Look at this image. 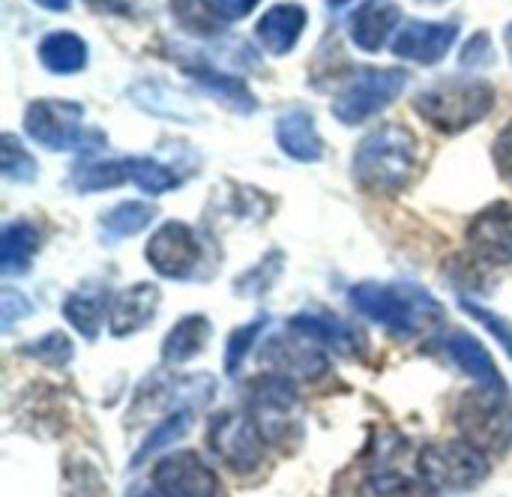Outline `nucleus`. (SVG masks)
I'll list each match as a JSON object with an SVG mask.
<instances>
[{
    "mask_svg": "<svg viewBox=\"0 0 512 497\" xmlns=\"http://www.w3.org/2000/svg\"><path fill=\"white\" fill-rule=\"evenodd\" d=\"M348 300L360 315L387 327L396 339H420L444 318L441 303L426 288L408 282H360L351 288Z\"/></svg>",
    "mask_w": 512,
    "mask_h": 497,
    "instance_id": "f257e3e1",
    "label": "nucleus"
},
{
    "mask_svg": "<svg viewBox=\"0 0 512 497\" xmlns=\"http://www.w3.org/2000/svg\"><path fill=\"white\" fill-rule=\"evenodd\" d=\"M417 168V138L402 123H384L372 129L354 150V177L366 192L396 195Z\"/></svg>",
    "mask_w": 512,
    "mask_h": 497,
    "instance_id": "f03ea898",
    "label": "nucleus"
},
{
    "mask_svg": "<svg viewBox=\"0 0 512 497\" xmlns=\"http://www.w3.org/2000/svg\"><path fill=\"white\" fill-rule=\"evenodd\" d=\"M495 105V87L480 78H447L417 93V114L441 132H465Z\"/></svg>",
    "mask_w": 512,
    "mask_h": 497,
    "instance_id": "7ed1b4c3",
    "label": "nucleus"
},
{
    "mask_svg": "<svg viewBox=\"0 0 512 497\" xmlns=\"http://www.w3.org/2000/svg\"><path fill=\"white\" fill-rule=\"evenodd\" d=\"M84 108L66 99H36L24 111V132L45 150L54 153H96L102 150L105 132L84 126Z\"/></svg>",
    "mask_w": 512,
    "mask_h": 497,
    "instance_id": "20e7f679",
    "label": "nucleus"
},
{
    "mask_svg": "<svg viewBox=\"0 0 512 497\" xmlns=\"http://www.w3.org/2000/svg\"><path fill=\"white\" fill-rule=\"evenodd\" d=\"M456 426L462 432V441L477 447L480 453H507L512 447V402L507 393L492 390H474L459 399L456 408Z\"/></svg>",
    "mask_w": 512,
    "mask_h": 497,
    "instance_id": "39448f33",
    "label": "nucleus"
},
{
    "mask_svg": "<svg viewBox=\"0 0 512 497\" xmlns=\"http://www.w3.org/2000/svg\"><path fill=\"white\" fill-rule=\"evenodd\" d=\"M408 84V72L396 66H363L333 99V114L345 126H357L399 99Z\"/></svg>",
    "mask_w": 512,
    "mask_h": 497,
    "instance_id": "423d86ee",
    "label": "nucleus"
},
{
    "mask_svg": "<svg viewBox=\"0 0 512 497\" xmlns=\"http://www.w3.org/2000/svg\"><path fill=\"white\" fill-rule=\"evenodd\" d=\"M417 471L432 489L468 492L489 477V459L468 441H441L417 456Z\"/></svg>",
    "mask_w": 512,
    "mask_h": 497,
    "instance_id": "0eeeda50",
    "label": "nucleus"
},
{
    "mask_svg": "<svg viewBox=\"0 0 512 497\" xmlns=\"http://www.w3.org/2000/svg\"><path fill=\"white\" fill-rule=\"evenodd\" d=\"M249 414L261 426L264 438L279 447H291V438L300 435V396L294 384L282 375L258 378L249 387Z\"/></svg>",
    "mask_w": 512,
    "mask_h": 497,
    "instance_id": "6e6552de",
    "label": "nucleus"
},
{
    "mask_svg": "<svg viewBox=\"0 0 512 497\" xmlns=\"http://www.w3.org/2000/svg\"><path fill=\"white\" fill-rule=\"evenodd\" d=\"M210 447L213 453L234 471V474H252L264 465L267 438L255 417L246 411H225L210 423Z\"/></svg>",
    "mask_w": 512,
    "mask_h": 497,
    "instance_id": "1a4fd4ad",
    "label": "nucleus"
},
{
    "mask_svg": "<svg viewBox=\"0 0 512 497\" xmlns=\"http://www.w3.org/2000/svg\"><path fill=\"white\" fill-rule=\"evenodd\" d=\"M153 486L162 497H219L216 474L192 450H180L159 459L153 468Z\"/></svg>",
    "mask_w": 512,
    "mask_h": 497,
    "instance_id": "9d476101",
    "label": "nucleus"
},
{
    "mask_svg": "<svg viewBox=\"0 0 512 497\" xmlns=\"http://www.w3.org/2000/svg\"><path fill=\"white\" fill-rule=\"evenodd\" d=\"M198 258L201 246L186 222H165L147 243V264L165 279H189Z\"/></svg>",
    "mask_w": 512,
    "mask_h": 497,
    "instance_id": "9b49d317",
    "label": "nucleus"
},
{
    "mask_svg": "<svg viewBox=\"0 0 512 497\" xmlns=\"http://www.w3.org/2000/svg\"><path fill=\"white\" fill-rule=\"evenodd\" d=\"M261 360L288 381H318L327 372V357L312 348V339L303 333L273 336L264 345Z\"/></svg>",
    "mask_w": 512,
    "mask_h": 497,
    "instance_id": "f8f14e48",
    "label": "nucleus"
},
{
    "mask_svg": "<svg viewBox=\"0 0 512 497\" xmlns=\"http://www.w3.org/2000/svg\"><path fill=\"white\" fill-rule=\"evenodd\" d=\"M456 36V21H408L393 42V54L411 63H438L447 57Z\"/></svg>",
    "mask_w": 512,
    "mask_h": 497,
    "instance_id": "ddd939ff",
    "label": "nucleus"
},
{
    "mask_svg": "<svg viewBox=\"0 0 512 497\" xmlns=\"http://www.w3.org/2000/svg\"><path fill=\"white\" fill-rule=\"evenodd\" d=\"M468 246L489 264H512V204H492L468 225Z\"/></svg>",
    "mask_w": 512,
    "mask_h": 497,
    "instance_id": "4468645a",
    "label": "nucleus"
},
{
    "mask_svg": "<svg viewBox=\"0 0 512 497\" xmlns=\"http://www.w3.org/2000/svg\"><path fill=\"white\" fill-rule=\"evenodd\" d=\"M156 309H159V288L153 282H135L129 288H123L120 294H114L111 309H108L111 333L117 339L138 333L141 327H147L156 318Z\"/></svg>",
    "mask_w": 512,
    "mask_h": 497,
    "instance_id": "2eb2a0df",
    "label": "nucleus"
},
{
    "mask_svg": "<svg viewBox=\"0 0 512 497\" xmlns=\"http://www.w3.org/2000/svg\"><path fill=\"white\" fill-rule=\"evenodd\" d=\"M399 21H402V9L396 0H363L348 18V30L357 48L375 54L384 48V42L390 39Z\"/></svg>",
    "mask_w": 512,
    "mask_h": 497,
    "instance_id": "dca6fc26",
    "label": "nucleus"
},
{
    "mask_svg": "<svg viewBox=\"0 0 512 497\" xmlns=\"http://www.w3.org/2000/svg\"><path fill=\"white\" fill-rule=\"evenodd\" d=\"M441 348H444V354H447L465 375H471L483 390L507 393V384H504V378H501L495 360L489 357V351H486L471 333L456 330V333H450V336L441 342Z\"/></svg>",
    "mask_w": 512,
    "mask_h": 497,
    "instance_id": "f3484780",
    "label": "nucleus"
},
{
    "mask_svg": "<svg viewBox=\"0 0 512 497\" xmlns=\"http://www.w3.org/2000/svg\"><path fill=\"white\" fill-rule=\"evenodd\" d=\"M291 330H297L315 342H324L327 348L339 351L342 357H360L366 351L363 336L351 324H345L342 318L327 315V312H303V315L291 318Z\"/></svg>",
    "mask_w": 512,
    "mask_h": 497,
    "instance_id": "a211bd4d",
    "label": "nucleus"
},
{
    "mask_svg": "<svg viewBox=\"0 0 512 497\" xmlns=\"http://www.w3.org/2000/svg\"><path fill=\"white\" fill-rule=\"evenodd\" d=\"M303 30H306V9L297 6V3H276V6H270L261 15L258 27H255L261 45L270 54H288L300 42Z\"/></svg>",
    "mask_w": 512,
    "mask_h": 497,
    "instance_id": "6ab92c4d",
    "label": "nucleus"
},
{
    "mask_svg": "<svg viewBox=\"0 0 512 497\" xmlns=\"http://www.w3.org/2000/svg\"><path fill=\"white\" fill-rule=\"evenodd\" d=\"M276 141L282 153L297 162H318L324 156V144L315 126V117L306 108H291L276 123Z\"/></svg>",
    "mask_w": 512,
    "mask_h": 497,
    "instance_id": "aec40b11",
    "label": "nucleus"
},
{
    "mask_svg": "<svg viewBox=\"0 0 512 497\" xmlns=\"http://www.w3.org/2000/svg\"><path fill=\"white\" fill-rule=\"evenodd\" d=\"M186 72L198 81V87H204L213 99L225 102L228 108H234L240 114H252L258 108V102H255V96H252V90L246 87L243 78L219 72V69L204 66V63H189Z\"/></svg>",
    "mask_w": 512,
    "mask_h": 497,
    "instance_id": "412c9836",
    "label": "nucleus"
},
{
    "mask_svg": "<svg viewBox=\"0 0 512 497\" xmlns=\"http://www.w3.org/2000/svg\"><path fill=\"white\" fill-rule=\"evenodd\" d=\"M108 309H111V303H108V291L102 285H81L63 303L66 321L84 339H96L99 336V327H102V318H105Z\"/></svg>",
    "mask_w": 512,
    "mask_h": 497,
    "instance_id": "4be33fe9",
    "label": "nucleus"
},
{
    "mask_svg": "<svg viewBox=\"0 0 512 497\" xmlns=\"http://www.w3.org/2000/svg\"><path fill=\"white\" fill-rule=\"evenodd\" d=\"M36 252H39V231L30 222L18 219V222H9L3 228V237H0V270H3V276L27 273Z\"/></svg>",
    "mask_w": 512,
    "mask_h": 497,
    "instance_id": "5701e85b",
    "label": "nucleus"
},
{
    "mask_svg": "<svg viewBox=\"0 0 512 497\" xmlns=\"http://www.w3.org/2000/svg\"><path fill=\"white\" fill-rule=\"evenodd\" d=\"M39 60L54 75H72L87 66V42L78 33L57 30L42 36L39 42Z\"/></svg>",
    "mask_w": 512,
    "mask_h": 497,
    "instance_id": "b1692460",
    "label": "nucleus"
},
{
    "mask_svg": "<svg viewBox=\"0 0 512 497\" xmlns=\"http://www.w3.org/2000/svg\"><path fill=\"white\" fill-rule=\"evenodd\" d=\"M69 183L78 192H108L123 183H132L129 159H90L78 162L69 174Z\"/></svg>",
    "mask_w": 512,
    "mask_h": 497,
    "instance_id": "393cba45",
    "label": "nucleus"
},
{
    "mask_svg": "<svg viewBox=\"0 0 512 497\" xmlns=\"http://www.w3.org/2000/svg\"><path fill=\"white\" fill-rule=\"evenodd\" d=\"M207 339H210V321L204 315H186L165 336L162 357H165V363H186L204 351Z\"/></svg>",
    "mask_w": 512,
    "mask_h": 497,
    "instance_id": "a878e982",
    "label": "nucleus"
},
{
    "mask_svg": "<svg viewBox=\"0 0 512 497\" xmlns=\"http://www.w3.org/2000/svg\"><path fill=\"white\" fill-rule=\"evenodd\" d=\"M153 216H156V207H150L144 201H123L99 216V231H102L105 243H114V240L144 231L153 222Z\"/></svg>",
    "mask_w": 512,
    "mask_h": 497,
    "instance_id": "bb28decb",
    "label": "nucleus"
},
{
    "mask_svg": "<svg viewBox=\"0 0 512 497\" xmlns=\"http://www.w3.org/2000/svg\"><path fill=\"white\" fill-rule=\"evenodd\" d=\"M129 174H132V183L147 195L174 192L183 180L174 168H168L156 159H144V156H129Z\"/></svg>",
    "mask_w": 512,
    "mask_h": 497,
    "instance_id": "cd10ccee",
    "label": "nucleus"
},
{
    "mask_svg": "<svg viewBox=\"0 0 512 497\" xmlns=\"http://www.w3.org/2000/svg\"><path fill=\"white\" fill-rule=\"evenodd\" d=\"M189 426H192V414L189 411H171L150 435H147V441L141 444V450L135 453V459H132V465H141V462H147V459H153L156 453H165L174 441H180L186 432H189Z\"/></svg>",
    "mask_w": 512,
    "mask_h": 497,
    "instance_id": "c85d7f7f",
    "label": "nucleus"
},
{
    "mask_svg": "<svg viewBox=\"0 0 512 497\" xmlns=\"http://www.w3.org/2000/svg\"><path fill=\"white\" fill-rule=\"evenodd\" d=\"M171 15L192 36H216L222 30V15L210 6V0H171Z\"/></svg>",
    "mask_w": 512,
    "mask_h": 497,
    "instance_id": "c756f323",
    "label": "nucleus"
},
{
    "mask_svg": "<svg viewBox=\"0 0 512 497\" xmlns=\"http://www.w3.org/2000/svg\"><path fill=\"white\" fill-rule=\"evenodd\" d=\"M0 171L6 180H15V183H30L36 177V159L9 132L0 138Z\"/></svg>",
    "mask_w": 512,
    "mask_h": 497,
    "instance_id": "7c9ffc66",
    "label": "nucleus"
},
{
    "mask_svg": "<svg viewBox=\"0 0 512 497\" xmlns=\"http://www.w3.org/2000/svg\"><path fill=\"white\" fill-rule=\"evenodd\" d=\"M372 489L381 497H429V483L423 477H405L396 468H381L372 474Z\"/></svg>",
    "mask_w": 512,
    "mask_h": 497,
    "instance_id": "2f4dec72",
    "label": "nucleus"
},
{
    "mask_svg": "<svg viewBox=\"0 0 512 497\" xmlns=\"http://www.w3.org/2000/svg\"><path fill=\"white\" fill-rule=\"evenodd\" d=\"M24 354H27V357H36V360H42V363H48V366H66V363L72 360L75 348H72V342H69L63 333L51 330V333H45L42 339H36L33 345H27Z\"/></svg>",
    "mask_w": 512,
    "mask_h": 497,
    "instance_id": "473e14b6",
    "label": "nucleus"
},
{
    "mask_svg": "<svg viewBox=\"0 0 512 497\" xmlns=\"http://www.w3.org/2000/svg\"><path fill=\"white\" fill-rule=\"evenodd\" d=\"M264 324H267V321L258 318V321H252V324H246V327H237V330L231 333L228 348H225V372H228V375H237V369L243 366V360H246L252 342L258 339V333L264 330Z\"/></svg>",
    "mask_w": 512,
    "mask_h": 497,
    "instance_id": "72a5a7b5",
    "label": "nucleus"
},
{
    "mask_svg": "<svg viewBox=\"0 0 512 497\" xmlns=\"http://www.w3.org/2000/svg\"><path fill=\"white\" fill-rule=\"evenodd\" d=\"M462 309L471 315V318H477L501 345H504V351L510 354L512 360V324L510 321H504L501 315H495V312H489L486 306H480V303H474V300H462Z\"/></svg>",
    "mask_w": 512,
    "mask_h": 497,
    "instance_id": "f704fd0d",
    "label": "nucleus"
},
{
    "mask_svg": "<svg viewBox=\"0 0 512 497\" xmlns=\"http://www.w3.org/2000/svg\"><path fill=\"white\" fill-rule=\"evenodd\" d=\"M462 66L465 69H483V66H492L495 60V48H492V39L489 33H474L468 39V45L462 48Z\"/></svg>",
    "mask_w": 512,
    "mask_h": 497,
    "instance_id": "c9c22d12",
    "label": "nucleus"
},
{
    "mask_svg": "<svg viewBox=\"0 0 512 497\" xmlns=\"http://www.w3.org/2000/svg\"><path fill=\"white\" fill-rule=\"evenodd\" d=\"M27 315H30V300L24 294H18L15 288H3V294H0V327L12 330L15 321H21Z\"/></svg>",
    "mask_w": 512,
    "mask_h": 497,
    "instance_id": "e433bc0d",
    "label": "nucleus"
},
{
    "mask_svg": "<svg viewBox=\"0 0 512 497\" xmlns=\"http://www.w3.org/2000/svg\"><path fill=\"white\" fill-rule=\"evenodd\" d=\"M495 165H498L501 177L512 183V120L504 126V132L495 141Z\"/></svg>",
    "mask_w": 512,
    "mask_h": 497,
    "instance_id": "4c0bfd02",
    "label": "nucleus"
},
{
    "mask_svg": "<svg viewBox=\"0 0 512 497\" xmlns=\"http://www.w3.org/2000/svg\"><path fill=\"white\" fill-rule=\"evenodd\" d=\"M261 0H210V6L222 15V18H243L249 15Z\"/></svg>",
    "mask_w": 512,
    "mask_h": 497,
    "instance_id": "58836bf2",
    "label": "nucleus"
},
{
    "mask_svg": "<svg viewBox=\"0 0 512 497\" xmlns=\"http://www.w3.org/2000/svg\"><path fill=\"white\" fill-rule=\"evenodd\" d=\"M90 9H99V12H123L126 9V0H87Z\"/></svg>",
    "mask_w": 512,
    "mask_h": 497,
    "instance_id": "ea45409f",
    "label": "nucleus"
},
{
    "mask_svg": "<svg viewBox=\"0 0 512 497\" xmlns=\"http://www.w3.org/2000/svg\"><path fill=\"white\" fill-rule=\"evenodd\" d=\"M33 3L42 6V9H51V12H63V9H69L72 0H33Z\"/></svg>",
    "mask_w": 512,
    "mask_h": 497,
    "instance_id": "a19ab883",
    "label": "nucleus"
},
{
    "mask_svg": "<svg viewBox=\"0 0 512 497\" xmlns=\"http://www.w3.org/2000/svg\"><path fill=\"white\" fill-rule=\"evenodd\" d=\"M504 39H507V51H510V60H512V24L504 30Z\"/></svg>",
    "mask_w": 512,
    "mask_h": 497,
    "instance_id": "79ce46f5",
    "label": "nucleus"
},
{
    "mask_svg": "<svg viewBox=\"0 0 512 497\" xmlns=\"http://www.w3.org/2000/svg\"><path fill=\"white\" fill-rule=\"evenodd\" d=\"M345 3H351V0H327V6H333V9H339V6H345Z\"/></svg>",
    "mask_w": 512,
    "mask_h": 497,
    "instance_id": "37998d69",
    "label": "nucleus"
},
{
    "mask_svg": "<svg viewBox=\"0 0 512 497\" xmlns=\"http://www.w3.org/2000/svg\"><path fill=\"white\" fill-rule=\"evenodd\" d=\"M423 3H444V0H423Z\"/></svg>",
    "mask_w": 512,
    "mask_h": 497,
    "instance_id": "c03bdc74",
    "label": "nucleus"
}]
</instances>
